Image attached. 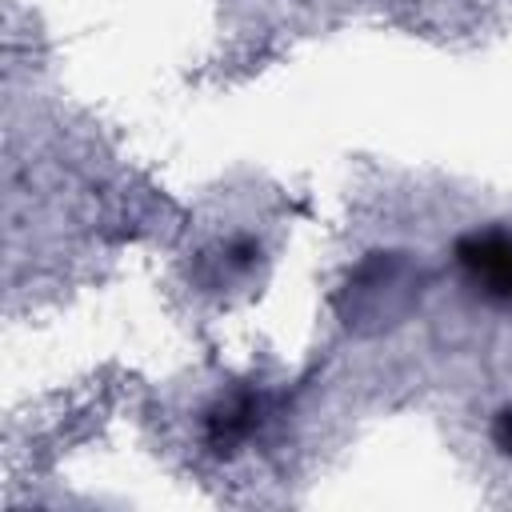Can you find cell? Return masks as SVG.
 Returning a JSON list of instances; mask_svg holds the SVG:
<instances>
[{
    "instance_id": "obj_2",
    "label": "cell",
    "mask_w": 512,
    "mask_h": 512,
    "mask_svg": "<svg viewBox=\"0 0 512 512\" xmlns=\"http://www.w3.org/2000/svg\"><path fill=\"white\" fill-rule=\"evenodd\" d=\"M492 436H496V444L512 456V408H508V412H500V420H496V432H492Z\"/></svg>"
},
{
    "instance_id": "obj_1",
    "label": "cell",
    "mask_w": 512,
    "mask_h": 512,
    "mask_svg": "<svg viewBox=\"0 0 512 512\" xmlns=\"http://www.w3.org/2000/svg\"><path fill=\"white\" fill-rule=\"evenodd\" d=\"M456 260L468 284L496 304H512V236L508 232H472L460 240Z\"/></svg>"
}]
</instances>
